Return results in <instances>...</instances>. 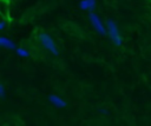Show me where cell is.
Here are the masks:
<instances>
[{
    "mask_svg": "<svg viewBox=\"0 0 151 126\" xmlns=\"http://www.w3.org/2000/svg\"><path fill=\"white\" fill-rule=\"evenodd\" d=\"M106 26H107V34H109V37H110V39H111V41H112L116 46H120V45H122V42H123V40H122L120 34H119V31H118L117 24H116L113 20L109 19V20H107V22H106Z\"/></svg>",
    "mask_w": 151,
    "mask_h": 126,
    "instance_id": "cell-1",
    "label": "cell"
},
{
    "mask_svg": "<svg viewBox=\"0 0 151 126\" xmlns=\"http://www.w3.org/2000/svg\"><path fill=\"white\" fill-rule=\"evenodd\" d=\"M39 40H40L41 45H42L46 49H48L52 54L58 55V48H57L54 41L52 40V38H51L48 34H46V33H40V34H39Z\"/></svg>",
    "mask_w": 151,
    "mask_h": 126,
    "instance_id": "cell-2",
    "label": "cell"
},
{
    "mask_svg": "<svg viewBox=\"0 0 151 126\" xmlns=\"http://www.w3.org/2000/svg\"><path fill=\"white\" fill-rule=\"evenodd\" d=\"M90 21L92 24V26L94 27V29L100 34V35H105L107 33V28L104 27L103 22L100 21V19L98 18V15L94 12H90Z\"/></svg>",
    "mask_w": 151,
    "mask_h": 126,
    "instance_id": "cell-3",
    "label": "cell"
},
{
    "mask_svg": "<svg viewBox=\"0 0 151 126\" xmlns=\"http://www.w3.org/2000/svg\"><path fill=\"white\" fill-rule=\"evenodd\" d=\"M0 45H1V47L7 48V49H15L14 42L12 40H9L8 38H6V37H1L0 38Z\"/></svg>",
    "mask_w": 151,
    "mask_h": 126,
    "instance_id": "cell-4",
    "label": "cell"
},
{
    "mask_svg": "<svg viewBox=\"0 0 151 126\" xmlns=\"http://www.w3.org/2000/svg\"><path fill=\"white\" fill-rule=\"evenodd\" d=\"M50 101H51L54 106H57V107H59V108L66 106V102H65L61 98H59V97H57V95H54V94H51V95H50Z\"/></svg>",
    "mask_w": 151,
    "mask_h": 126,
    "instance_id": "cell-5",
    "label": "cell"
},
{
    "mask_svg": "<svg viewBox=\"0 0 151 126\" xmlns=\"http://www.w3.org/2000/svg\"><path fill=\"white\" fill-rule=\"evenodd\" d=\"M15 52H17V54H18L19 57H21V58H28V57H29V52H28L26 48H24V47L17 48Z\"/></svg>",
    "mask_w": 151,
    "mask_h": 126,
    "instance_id": "cell-6",
    "label": "cell"
},
{
    "mask_svg": "<svg viewBox=\"0 0 151 126\" xmlns=\"http://www.w3.org/2000/svg\"><path fill=\"white\" fill-rule=\"evenodd\" d=\"M79 7H80V9H83V11L87 9V11L92 12V8H91V4H90L87 0H81V1L79 2Z\"/></svg>",
    "mask_w": 151,
    "mask_h": 126,
    "instance_id": "cell-7",
    "label": "cell"
},
{
    "mask_svg": "<svg viewBox=\"0 0 151 126\" xmlns=\"http://www.w3.org/2000/svg\"><path fill=\"white\" fill-rule=\"evenodd\" d=\"M90 4H91V8H92V12L94 11V8H96V0H87Z\"/></svg>",
    "mask_w": 151,
    "mask_h": 126,
    "instance_id": "cell-8",
    "label": "cell"
},
{
    "mask_svg": "<svg viewBox=\"0 0 151 126\" xmlns=\"http://www.w3.org/2000/svg\"><path fill=\"white\" fill-rule=\"evenodd\" d=\"M0 95H1V98H4V97H5V88H4V86H2V85L0 86Z\"/></svg>",
    "mask_w": 151,
    "mask_h": 126,
    "instance_id": "cell-9",
    "label": "cell"
},
{
    "mask_svg": "<svg viewBox=\"0 0 151 126\" xmlns=\"http://www.w3.org/2000/svg\"><path fill=\"white\" fill-rule=\"evenodd\" d=\"M4 28H5V22H4V21H1V22H0V29L2 31Z\"/></svg>",
    "mask_w": 151,
    "mask_h": 126,
    "instance_id": "cell-10",
    "label": "cell"
}]
</instances>
